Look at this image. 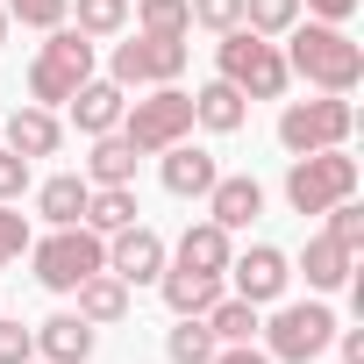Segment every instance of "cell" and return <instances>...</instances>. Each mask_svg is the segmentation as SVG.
<instances>
[{"label":"cell","instance_id":"38","mask_svg":"<svg viewBox=\"0 0 364 364\" xmlns=\"http://www.w3.org/2000/svg\"><path fill=\"white\" fill-rule=\"evenodd\" d=\"M336 343H343V364H364V328H343Z\"/></svg>","mask_w":364,"mask_h":364},{"label":"cell","instance_id":"12","mask_svg":"<svg viewBox=\"0 0 364 364\" xmlns=\"http://www.w3.org/2000/svg\"><path fill=\"white\" fill-rule=\"evenodd\" d=\"M157 157H164V193H178V200H208V186L222 178V164L208 150H193L186 136H178L171 150H157Z\"/></svg>","mask_w":364,"mask_h":364},{"label":"cell","instance_id":"1","mask_svg":"<svg viewBox=\"0 0 364 364\" xmlns=\"http://www.w3.org/2000/svg\"><path fill=\"white\" fill-rule=\"evenodd\" d=\"M279 58H286V72H300V79L321 86V93H350V86L364 79V50H357L336 22H307V29L293 22Z\"/></svg>","mask_w":364,"mask_h":364},{"label":"cell","instance_id":"40","mask_svg":"<svg viewBox=\"0 0 364 364\" xmlns=\"http://www.w3.org/2000/svg\"><path fill=\"white\" fill-rule=\"evenodd\" d=\"M29 364H43V357H29Z\"/></svg>","mask_w":364,"mask_h":364},{"label":"cell","instance_id":"29","mask_svg":"<svg viewBox=\"0 0 364 364\" xmlns=\"http://www.w3.org/2000/svg\"><path fill=\"white\" fill-rule=\"evenodd\" d=\"M129 22V0H79V36H114Z\"/></svg>","mask_w":364,"mask_h":364},{"label":"cell","instance_id":"13","mask_svg":"<svg viewBox=\"0 0 364 364\" xmlns=\"http://www.w3.org/2000/svg\"><path fill=\"white\" fill-rule=\"evenodd\" d=\"M264 215V186H257V178H215V186H208V222L215 229H250Z\"/></svg>","mask_w":364,"mask_h":364},{"label":"cell","instance_id":"5","mask_svg":"<svg viewBox=\"0 0 364 364\" xmlns=\"http://www.w3.org/2000/svg\"><path fill=\"white\" fill-rule=\"evenodd\" d=\"M350 193H357V157H343V150H307V157H293V171H286L293 215H321V208H336V200H350Z\"/></svg>","mask_w":364,"mask_h":364},{"label":"cell","instance_id":"25","mask_svg":"<svg viewBox=\"0 0 364 364\" xmlns=\"http://www.w3.org/2000/svg\"><path fill=\"white\" fill-rule=\"evenodd\" d=\"M215 350H222V343L208 336V321H200V314H178V328L164 336V357H171V364H208Z\"/></svg>","mask_w":364,"mask_h":364},{"label":"cell","instance_id":"14","mask_svg":"<svg viewBox=\"0 0 364 364\" xmlns=\"http://www.w3.org/2000/svg\"><path fill=\"white\" fill-rule=\"evenodd\" d=\"M65 107H72V122H79L86 136H107V129H122V107H129V100H122V86H114V79H86Z\"/></svg>","mask_w":364,"mask_h":364},{"label":"cell","instance_id":"21","mask_svg":"<svg viewBox=\"0 0 364 364\" xmlns=\"http://www.w3.org/2000/svg\"><path fill=\"white\" fill-rule=\"evenodd\" d=\"M86 178H72V171H58V178H43V186H36V215L50 222V229H72L79 215H86Z\"/></svg>","mask_w":364,"mask_h":364},{"label":"cell","instance_id":"10","mask_svg":"<svg viewBox=\"0 0 364 364\" xmlns=\"http://www.w3.org/2000/svg\"><path fill=\"white\" fill-rule=\"evenodd\" d=\"M107 272H114L122 286H150V279L164 272V236L143 229V222L114 229V236H107Z\"/></svg>","mask_w":364,"mask_h":364},{"label":"cell","instance_id":"15","mask_svg":"<svg viewBox=\"0 0 364 364\" xmlns=\"http://www.w3.org/2000/svg\"><path fill=\"white\" fill-rule=\"evenodd\" d=\"M36 357H43V364H86V357H93V321L50 314V321L36 328Z\"/></svg>","mask_w":364,"mask_h":364},{"label":"cell","instance_id":"32","mask_svg":"<svg viewBox=\"0 0 364 364\" xmlns=\"http://www.w3.org/2000/svg\"><path fill=\"white\" fill-rule=\"evenodd\" d=\"M22 250H29V215L0 200V272H8V264H15Z\"/></svg>","mask_w":364,"mask_h":364},{"label":"cell","instance_id":"26","mask_svg":"<svg viewBox=\"0 0 364 364\" xmlns=\"http://www.w3.org/2000/svg\"><path fill=\"white\" fill-rule=\"evenodd\" d=\"M200 321H208L215 343H250V336H257V307H250V300H215Z\"/></svg>","mask_w":364,"mask_h":364},{"label":"cell","instance_id":"20","mask_svg":"<svg viewBox=\"0 0 364 364\" xmlns=\"http://www.w3.org/2000/svg\"><path fill=\"white\" fill-rule=\"evenodd\" d=\"M72 293H79V321H93V328H107V321L129 314V286H122L114 272H93V279H79Z\"/></svg>","mask_w":364,"mask_h":364},{"label":"cell","instance_id":"17","mask_svg":"<svg viewBox=\"0 0 364 364\" xmlns=\"http://www.w3.org/2000/svg\"><path fill=\"white\" fill-rule=\"evenodd\" d=\"M350 264H357V250H343L336 236H307V250H300V272H307V286H314V293L350 286Z\"/></svg>","mask_w":364,"mask_h":364},{"label":"cell","instance_id":"7","mask_svg":"<svg viewBox=\"0 0 364 364\" xmlns=\"http://www.w3.org/2000/svg\"><path fill=\"white\" fill-rule=\"evenodd\" d=\"M357 129V114H350V100L343 93H321V100H293L286 114H279V143L293 150V157H307V150H343V136Z\"/></svg>","mask_w":364,"mask_h":364},{"label":"cell","instance_id":"16","mask_svg":"<svg viewBox=\"0 0 364 364\" xmlns=\"http://www.w3.org/2000/svg\"><path fill=\"white\" fill-rule=\"evenodd\" d=\"M58 143H65V129H58V114H50V107H15V114H8V150H22L29 164H36V157H50Z\"/></svg>","mask_w":364,"mask_h":364},{"label":"cell","instance_id":"22","mask_svg":"<svg viewBox=\"0 0 364 364\" xmlns=\"http://www.w3.org/2000/svg\"><path fill=\"white\" fill-rule=\"evenodd\" d=\"M229 257H236V250H229V229H215V222H193L186 236H178V264H186V272H215V279H222Z\"/></svg>","mask_w":364,"mask_h":364},{"label":"cell","instance_id":"8","mask_svg":"<svg viewBox=\"0 0 364 364\" xmlns=\"http://www.w3.org/2000/svg\"><path fill=\"white\" fill-rule=\"evenodd\" d=\"M328 343H336V314H328L321 300H293V307H279L272 328H264V357H272V364H307V357H321Z\"/></svg>","mask_w":364,"mask_h":364},{"label":"cell","instance_id":"4","mask_svg":"<svg viewBox=\"0 0 364 364\" xmlns=\"http://www.w3.org/2000/svg\"><path fill=\"white\" fill-rule=\"evenodd\" d=\"M222 79H229L243 100H279L293 72H286V58H279L272 36H257V29H229V36H222Z\"/></svg>","mask_w":364,"mask_h":364},{"label":"cell","instance_id":"6","mask_svg":"<svg viewBox=\"0 0 364 364\" xmlns=\"http://www.w3.org/2000/svg\"><path fill=\"white\" fill-rule=\"evenodd\" d=\"M186 129H193V93H178V86H157L150 100L122 107V136L136 143V157H157V150H171Z\"/></svg>","mask_w":364,"mask_h":364},{"label":"cell","instance_id":"2","mask_svg":"<svg viewBox=\"0 0 364 364\" xmlns=\"http://www.w3.org/2000/svg\"><path fill=\"white\" fill-rule=\"evenodd\" d=\"M86 79H93V36H79L72 22H58L50 43L36 50V65H29V100L36 107H65Z\"/></svg>","mask_w":364,"mask_h":364},{"label":"cell","instance_id":"30","mask_svg":"<svg viewBox=\"0 0 364 364\" xmlns=\"http://www.w3.org/2000/svg\"><path fill=\"white\" fill-rule=\"evenodd\" d=\"M8 8V22H29V29H58L72 15V0H0Z\"/></svg>","mask_w":364,"mask_h":364},{"label":"cell","instance_id":"11","mask_svg":"<svg viewBox=\"0 0 364 364\" xmlns=\"http://www.w3.org/2000/svg\"><path fill=\"white\" fill-rule=\"evenodd\" d=\"M229 272H236V300H250V307L279 300V293H286V279H293L286 250H272V243H250L243 257H229Z\"/></svg>","mask_w":364,"mask_h":364},{"label":"cell","instance_id":"33","mask_svg":"<svg viewBox=\"0 0 364 364\" xmlns=\"http://www.w3.org/2000/svg\"><path fill=\"white\" fill-rule=\"evenodd\" d=\"M186 8H193V22H200V29H215V36L243 29V0H186Z\"/></svg>","mask_w":364,"mask_h":364},{"label":"cell","instance_id":"9","mask_svg":"<svg viewBox=\"0 0 364 364\" xmlns=\"http://www.w3.org/2000/svg\"><path fill=\"white\" fill-rule=\"evenodd\" d=\"M186 72V36H136L114 43V86H171Z\"/></svg>","mask_w":364,"mask_h":364},{"label":"cell","instance_id":"36","mask_svg":"<svg viewBox=\"0 0 364 364\" xmlns=\"http://www.w3.org/2000/svg\"><path fill=\"white\" fill-rule=\"evenodd\" d=\"M208 364H272V357H264V350H250V343H222Z\"/></svg>","mask_w":364,"mask_h":364},{"label":"cell","instance_id":"27","mask_svg":"<svg viewBox=\"0 0 364 364\" xmlns=\"http://www.w3.org/2000/svg\"><path fill=\"white\" fill-rule=\"evenodd\" d=\"M136 22H143V36H186L193 29V8H186V0H143Z\"/></svg>","mask_w":364,"mask_h":364},{"label":"cell","instance_id":"23","mask_svg":"<svg viewBox=\"0 0 364 364\" xmlns=\"http://www.w3.org/2000/svg\"><path fill=\"white\" fill-rule=\"evenodd\" d=\"M243 114H250V107H243V93H236L229 79H215V86H200V93H193V122H200V129H215V136H236V129H243Z\"/></svg>","mask_w":364,"mask_h":364},{"label":"cell","instance_id":"28","mask_svg":"<svg viewBox=\"0 0 364 364\" xmlns=\"http://www.w3.org/2000/svg\"><path fill=\"white\" fill-rule=\"evenodd\" d=\"M300 22V0H243V29H257V36H286Z\"/></svg>","mask_w":364,"mask_h":364},{"label":"cell","instance_id":"37","mask_svg":"<svg viewBox=\"0 0 364 364\" xmlns=\"http://www.w3.org/2000/svg\"><path fill=\"white\" fill-rule=\"evenodd\" d=\"M307 15H321V22H336V29H343V22L357 15V0H307Z\"/></svg>","mask_w":364,"mask_h":364},{"label":"cell","instance_id":"35","mask_svg":"<svg viewBox=\"0 0 364 364\" xmlns=\"http://www.w3.org/2000/svg\"><path fill=\"white\" fill-rule=\"evenodd\" d=\"M22 193H29V157L0 150V200H22Z\"/></svg>","mask_w":364,"mask_h":364},{"label":"cell","instance_id":"31","mask_svg":"<svg viewBox=\"0 0 364 364\" xmlns=\"http://www.w3.org/2000/svg\"><path fill=\"white\" fill-rule=\"evenodd\" d=\"M321 215H328V236H336L343 250H364V208H357V193L336 200V208H321Z\"/></svg>","mask_w":364,"mask_h":364},{"label":"cell","instance_id":"39","mask_svg":"<svg viewBox=\"0 0 364 364\" xmlns=\"http://www.w3.org/2000/svg\"><path fill=\"white\" fill-rule=\"evenodd\" d=\"M0 43H8V8H0Z\"/></svg>","mask_w":364,"mask_h":364},{"label":"cell","instance_id":"34","mask_svg":"<svg viewBox=\"0 0 364 364\" xmlns=\"http://www.w3.org/2000/svg\"><path fill=\"white\" fill-rule=\"evenodd\" d=\"M29 357H36V328H22V321L0 314V364H29Z\"/></svg>","mask_w":364,"mask_h":364},{"label":"cell","instance_id":"24","mask_svg":"<svg viewBox=\"0 0 364 364\" xmlns=\"http://www.w3.org/2000/svg\"><path fill=\"white\" fill-rule=\"evenodd\" d=\"M136 215H143V208H136V193H129V186H93V193H86V215H79V222H86L93 236H114V229H129Z\"/></svg>","mask_w":364,"mask_h":364},{"label":"cell","instance_id":"18","mask_svg":"<svg viewBox=\"0 0 364 364\" xmlns=\"http://www.w3.org/2000/svg\"><path fill=\"white\" fill-rule=\"evenodd\" d=\"M157 286H164L171 314H208V307L222 300V279H215V272H186V264H171V272H157Z\"/></svg>","mask_w":364,"mask_h":364},{"label":"cell","instance_id":"19","mask_svg":"<svg viewBox=\"0 0 364 364\" xmlns=\"http://www.w3.org/2000/svg\"><path fill=\"white\" fill-rule=\"evenodd\" d=\"M129 178H136V143H129L122 129L93 136V157H86V186H129Z\"/></svg>","mask_w":364,"mask_h":364},{"label":"cell","instance_id":"3","mask_svg":"<svg viewBox=\"0 0 364 364\" xmlns=\"http://www.w3.org/2000/svg\"><path fill=\"white\" fill-rule=\"evenodd\" d=\"M29 257H36V286L72 293L79 279L107 272V236H93L86 222H72V229H50L43 243H29Z\"/></svg>","mask_w":364,"mask_h":364}]
</instances>
